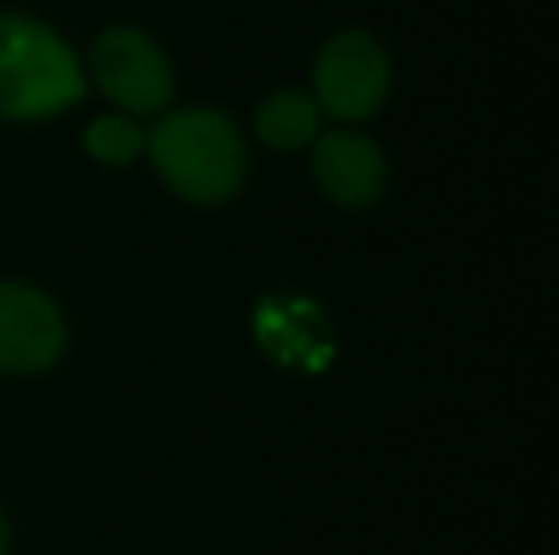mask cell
Returning a JSON list of instances; mask_svg holds the SVG:
<instances>
[{
    "label": "cell",
    "instance_id": "6",
    "mask_svg": "<svg viewBox=\"0 0 559 555\" xmlns=\"http://www.w3.org/2000/svg\"><path fill=\"white\" fill-rule=\"evenodd\" d=\"M312 179L343 209H366L389 191V160L358 130H328L312 141Z\"/></svg>",
    "mask_w": 559,
    "mask_h": 555
},
{
    "label": "cell",
    "instance_id": "3",
    "mask_svg": "<svg viewBox=\"0 0 559 555\" xmlns=\"http://www.w3.org/2000/svg\"><path fill=\"white\" fill-rule=\"evenodd\" d=\"M392 88L389 50L369 31H338L317 53L312 99L335 122H366L384 107Z\"/></svg>",
    "mask_w": 559,
    "mask_h": 555
},
{
    "label": "cell",
    "instance_id": "5",
    "mask_svg": "<svg viewBox=\"0 0 559 555\" xmlns=\"http://www.w3.org/2000/svg\"><path fill=\"white\" fill-rule=\"evenodd\" d=\"M66 350V319L35 286L0 281V373L50 370Z\"/></svg>",
    "mask_w": 559,
    "mask_h": 555
},
{
    "label": "cell",
    "instance_id": "4",
    "mask_svg": "<svg viewBox=\"0 0 559 555\" xmlns=\"http://www.w3.org/2000/svg\"><path fill=\"white\" fill-rule=\"evenodd\" d=\"M92 73L99 92L130 114H153L176 96V73L168 58L138 27L104 31L92 46Z\"/></svg>",
    "mask_w": 559,
    "mask_h": 555
},
{
    "label": "cell",
    "instance_id": "9",
    "mask_svg": "<svg viewBox=\"0 0 559 555\" xmlns=\"http://www.w3.org/2000/svg\"><path fill=\"white\" fill-rule=\"evenodd\" d=\"M148 134L130 122L126 114H104L96 119L88 130H84V148L96 156L99 164H111V168H122V164H133L141 153H145Z\"/></svg>",
    "mask_w": 559,
    "mask_h": 555
},
{
    "label": "cell",
    "instance_id": "7",
    "mask_svg": "<svg viewBox=\"0 0 559 555\" xmlns=\"http://www.w3.org/2000/svg\"><path fill=\"white\" fill-rule=\"evenodd\" d=\"M259 342L271 347L282 362L312 365V354H328V319L317 312V304L305 301H266L259 304Z\"/></svg>",
    "mask_w": 559,
    "mask_h": 555
},
{
    "label": "cell",
    "instance_id": "8",
    "mask_svg": "<svg viewBox=\"0 0 559 555\" xmlns=\"http://www.w3.org/2000/svg\"><path fill=\"white\" fill-rule=\"evenodd\" d=\"M255 134L266 148L278 153H294L305 148L309 141L320 137V107L309 92H274L271 99H263V107L255 111Z\"/></svg>",
    "mask_w": 559,
    "mask_h": 555
},
{
    "label": "cell",
    "instance_id": "1",
    "mask_svg": "<svg viewBox=\"0 0 559 555\" xmlns=\"http://www.w3.org/2000/svg\"><path fill=\"white\" fill-rule=\"evenodd\" d=\"M153 168L160 179L187 202L233 198L248 176V148L233 119L214 107H187V111L164 114L145 141Z\"/></svg>",
    "mask_w": 559,
    "mask_h": 555
},
{
    "label": "cell",
    "instance_id": "10",
    "mask_svg": "<svg viewBox=\"0 0 559 555\" xmlns=\"http://www.w3.org/2000/svg\"><path fill=\"white\" fill-rule=\"evenodd\" d=\"M8 552V521H4V514H0V555Z\"/></svg>",
    "mask_w": 559,
    "mask_h": 555
},
{
    "label": "cell",
    "instance_id": "2",
    "mask_svg": "<svg viewBox=\"0 0 559 555\" xmlns=\"http://www.w3.org/2000/svg\"><path fill=\"white\" fill-rule=\"evenodd\" d=\"M84 92V73L58 31L31 15H0V119H53Z\"/></svg>",
    "mask_w": 559,
    "mask_h": 555
}]
</instances>
